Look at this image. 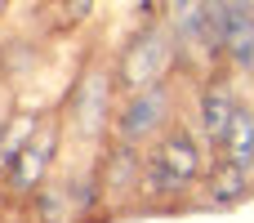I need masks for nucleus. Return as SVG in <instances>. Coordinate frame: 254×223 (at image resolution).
Instances as JSON below:
<instances>
[{
    "label": "nucleus",
    "instance_id": "nucleus-1",
    "mask_svg": "<svg viewBox=\"0 0 254 223\" xmlns=\"http://www.w3.org/2000/svg\"><path fill=\"white\" fill-rule=\"evenodd\" d=\"M179 121V98L170 80H152L143 89H129L125 98H116L107 139L129 143V148H152L170 125Z\"/></svg>",
    "mask_w": 254,
    "mask_h": 223
},
{
    "label": "nucleus",
    "instance_id": "nucleus-2",
    "mask_svg": "<svg viewBox=\"0 0 254 223\" xmlns=\"http://www.w3.org/2000/svg\"><path fill=\"white\" fill-rule=\"evenodd\" d=\"M174 63H179V45H174L170 27H165L161 18L143 22V27L125 40V49L116 54V63H112L116 94L143 89V85H152V80H170Z\"/></svg>",
    "mask_w": 254,
    "mask_h": 223
},
{
    "label": "nucleus",
    "instance_id": "nucleus-3",
    "mask_svg": "<svg viewBox=\"0 0 254 223\" xmlns=\"http://www.w3.org/2000/svg\"><path fill=\"white\" fill-rule=\"evenodd\" d=\"M58 152H63V125L58 121H40V130L27 139V148L18 152V161L9 165V174L0 179L4 183V192L13 197V201H27L45 179H49V170L58 165Z\"/></svg>",
    "mask_w": 254,
    "mask_h": 223
},
{
    "label": "nucleus",
    "instance_id": "nucleus-4",
    "mask_svg": "<svg viewBox=\"0 0 254 223\" xmlns=\"http://www.w3.org/2000/svg\"><path fill=\"white\" fill-rule=\"evenodd\" d=\"M94 174H98V188H103V210H107V219H112L116 210H125V206H134V201H138L143 148H129V143L107 139V148H103V156H98Z\"/></svg>",
    "mask_w": 254,
    "mask_h": 223
},
{
    "label": "nucleus",
    "instance_id": "nucleus-5",
    "mask_svg": "<svg viewBox=\"0 0 254 223\" xmlns=\"http://www.w3.org/2000/svg\"><path fill=\"white\" fill-rule=\"evenodd\" d=\"M237 107H241V89L232 85L228 67L219 63V67L201 80V98H196V125H201V139H205L210 148H214V143L223 139V130L232 125Z\"/></svg>",
    "mask_w": 254,
    "mask_h": 223
},
{
    "label": "nucleus",
    "instance_id": "nucleus-6",
    "mask_svg": "<svg viewBox=\"0 0 254 223\" xmlns=\"http://www.w3.org/2000/svg\"><path fill=\"white\" fill-rule=\"evenodd\" d=\"M152 148H156V156H161V161H165L183 183H192V188H196V183L205 179V170L214 165V148H210L205 139H196L183 121H174V125H170Z\"/></svg>",
    "mask_w": 254,
    "mask_h": 223
},
{
    "label": "nucleus",
    "instance_id": "nucleus-7",
    "mask_svg": "<svg viewBox=\"0 0 254 223\" xmlns=\"http://www.w3.org/2000/svg\"><path fill=\"white\" fill-rule=\"evenodd\" d=\"M71 107H76V130H85L89 139L107 134L112 125V112H116V80H112V67H89L80 89L71 94Z\"/></svg>",
    "mask_w": 254,
    "mask_h": 223
},
{
    "label": "nucleus",
    "instance_id": "nucleus-8",
    "mask_svg": "<svg viewBox=\"0 0 254 223\" xmlns=\"http://www.w3.org/2000/svg\"><path fill=\"white\" fill-rule=\"evenodd\" d=\"M196 197L205 201V210H237V206H246L254 197V170L214 161L205 170V179L196 183Z\"/></svg>",
    "mask_w": 254,
    "mask_h": 223
},
{
    "label": "nucleus",
    "instance_id": "nucleus-9",
    "mask_svg": "<svg viewBox=\"0 0 254 223\" xmlns=\"http://www.w3.org/2000/svg\"><path fill=\"white\" fill-rule=\"evenodd\" d=\"M196 197L192 183H183L161 156L156 148H143V174H138V201H188Z\"/></svg>",
    "mask_w": 254,
    "mask_h": 223
},
{
    "label": "nucleus",
    "instance_id": "nucleus-10",
    "mask_svg": "<svg viewBox=\"0 0 254 223\" xmlns=\"http://www.w3.org/2000/svg\"><path fill=\"white\" fill-rule=\"evenodd\" d=\"M161 22L170 27V36H174L179 54L205 49V0H165Z\"/></svg>",
    "mask_w": 254,
    "mask_h": 223
},
{
    "label": "nucleus",
    "instance_id": "nucleus-11",
    "mask_svg": "<svg viewBox=\"0 0 254 223\" xmlns=\"http://www.w3.org/2000/svg\"><path fill=\"white\" fill-rule=\"evenodd\" d=\"M214 161H228V165H241V170H254V103L241 98L232 125L223 130V139L214 143Z\"/></svg>",
    "mask_w": 254,
    "mask_h": 223
},
{
    "label": "nucleus",
    "instance_id": "nucleus-12",
    "mask_svg": "<svg viewBox=\"0 0 254 223\" xmlns=\"http://www.w3.org/2000/svg\"><path fill=\"white\" fill-rule=\"evenodd\" d=\"M40 121H45V116H36V112H9V116L0 121V179H4L9 165L18 161V152L27 148V139L40 130Z\"/></svg>",
    "mask_w": 254,
    "mask_h": 223
},
{
    "label": "nucleus",
    "instance_id": "nucleus-13",
    "mask_svg": "<svg viewBox=\"0 0 254 223\" xmlns=\"http://www.w3.org/2000/svg\"><path fill=\"white\" fill-rule=\"evenodd\" d=\"M27 215L31 223H71V197H67V179L58 183H40L31 197H27Z\"/></svg>",
    "mask_w": 254,
    "mask_h": 223
},
{
    "label": "nucleus",
    "instance_id": "nucleus-14",
    "mask_svg": "<svg viewBox=\"0 0 254 223\" xmlns=\"http://www.w3.org/2000/svg\"><path fill=\"white\" fill-rule=\"evenodd\" d=\"M219 63L232 67V72H254V13L237 18L223 36V49H219Z\"/></svg>",
    "mask_w": 254,
    "mask_h": 223
},
{
    "label": "nucleus",
    "instance_id": "nucleus-15",
    "mask_svg": "<svg viewBox=\"0 0 254 223\" xmlns=\"http://www.w3.org/2000/svg\"><path fill=\"white\" fill-rule=\"evenodd\" d=\"M9 4H13V0H0V13H4V9H9Z\"/></svg>",
    "mask_w": 254,
    "mask_h": 223
}]
</instances>
